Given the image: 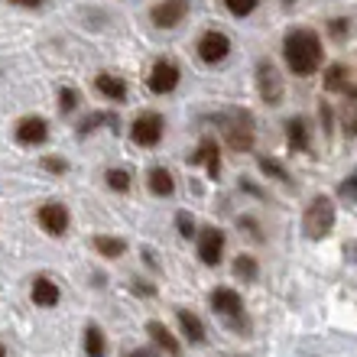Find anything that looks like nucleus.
Instances as JSON below:
<instances>
[{
  "label": "nucleus",
  "mask_w": 357,
  "mask_h": 357,
  "mask_svg": "<svg viewBox=\"0 0 357 357\" xmlns=\"http://www.w3.org/2000/svg\"><path fill=\"white\" fill-rule=\"evenodd\" d=\"M185 13H188V0H160V3L150 10L153 23H156L160 29L178 26V23L185 20Z\"/></svg>",
  "instance_id": "12"
},
{
  "label": "nucleus",
  "mask_w": 357,
  "mask_h": 357,
  "mask_svg": "<svg viewBox=\"0 0 357 357\" xmlns=\"http://www.w3.org/2000/svg\"><path fill=\"white\" fill-rule=\"evenodd\" d=\"M82 351L85 357H104L107 354V338H104V331L98 321H88L85 325V335H82Z\"/></svg>",
  "instance_id": "20"
},
{
  "label": "nucleus",
  "mask_w": 357,
  "mask_h": 357,
  "mask_svg": "<svg viewBox=\"0 0 357 357\" xmlns=\"http://www.w3.org/2000/svg\"><path fill=\"white\" fill-rule=\"evenodd\" d=\"M166 137V117L156 111H143L140 117H133L130 123V140L143 150H153L160 146V140Z\"/></svg>",
  "instance_id": "5"
},
{
  "label": "nucleus",
  "mask_w": 357,
  "mask_h": 357,
  "mask_svg": "<svg viewBox=\"0 0 357 357\" xmlns=\"http://www.w3.org/2000/svg\"><path fill=\"white\" fill-rule=\"evenodd\" d=\"M20 146H43L49 140V121L39 117V114H29L23 121H17V130H13Z\"/></svg>",
  "instance_id": "11"
},
{
  "label": "nucleus",
  "mask_w": 357,
  "mask_h": 357,
  "mask_svg": "<svg viewBox=\"0 0 357 357\" xmlns=\"http://www.w3.org/2000/svg\"><path fill=\"white\" fill-rule=\"evenodd\" d=\"M321 130H325V137L335 133V114H331V107L325 101H321Z\"/></svg>",
  "instance_id": "34"
},
{
  "label": "nucleus",
  "mask_w": 357,
  "mask_h": 357,
  "mask_svg": "<svg viewBox=\"0 0 357 357\" xmlns=\"http://www.w3.org/2000/svg\"><path fill=\"white\" fill-rule=\"evenodd\" d=\"M225 7L231 17H250L260 7V0H225Z\"/></svg>",
  "instance_id": "29"
},
{
  "label": "nucleus",
  "mask_w": 357,
  "mask_h": 357,
  "mask_svg": "<svg viewBox=\"0 0 357 357\" xmlns=\"http://www.w3.org/2000/svg\"><path fill=\"white\" fill-rule=\"evenodd\" d=\"M227 56H231V39H227V33H221V29H205V33L198 36V59H202L205 66H221Z\"/></svg>",
  "instance_id": "6"
},
{
  "label": "nucleus",
  "mask_w": 357,
  "mask_h": 357,
  "mask_svg": "<svg viewBox=\"0 0 357 357\" xmlns=\"http://www.w3.org/2000/svg\"><path fill=\"white\" fill-rule=\"evenodd\" d=\"M176 231H178V237H185V241H192V237H198L195 218L188 215V211H176Z\"/></svg>",
  "instance_id": "28"
},
{
  "label": "nucleus",
  "mask_w": 357,
  "mask_h": 357,
  "mask_svg": "<svg viewBox=\"0 0 357 357\" xmlns=\"http://www.w3.org/2000/svg\"><path fill=\"white\" fill-rule=\"evenodd\" d=\"M0 357H7V348H3V344H0Z\"/></svg>",
  "instance_id": "40"
},
{
  "label": "nucleus",
  "mask_w": 357,
  "mask_h": 357,
  "mask_svg": "<svg viewBox=\"0 0 357 357\" xmlns=\"http://www.w3.org/2000/svg\"><path fill=\"white\" fill-rule=\"evenodd\" d=\"M348 257L351 260H357V244H348Z\"/></svg>",
  "instance_id": "39"
},
{
  "label": "nucleus",
  "mask_w": 357,
  "mask_h": 357,
  "mask_svg": "<svg viewBox=\"0 0 357 357\" xmlns=\"http://www.w3.org/2000/svg\"><path fill=\"white\" fill-rule=\"evenodd\" d=\"M59 299H62V289L49 276H36L33 280V302H36L39 309H56Z\"/></svg>",
  "instance_id": "17"
},
{
  "label": "nucleus",
  "mask_w": 357,
  "mask_h": 357,
  "mask_svg": "<svg viewBox=\"0 0 357 357\" xmlns=\"http://www.w3.org/2000/svg\"><path fill=\"white\" fill-rule=\"evenodd\" d=\"M257 91L264 98V104L276 107L282 101V78H280V68L273 66L270 59H264L260 66H257Z\"/></svg>",
  "instance_id": "10"
},
{
  "label": "nucleus",
  "mask_w": 357,
  "mask_h": 357,
  "mask_svg": "<svg viewBox=\"0 0 357 357\" xmlns=\"http://www.w3.org/2000/svg\"><path fill=\"white\" fill-rule=\"evenodd\" d=\"M101 127H117V114H107V111L88 114L85 121L78 123V137H91V133L101 130Z\"/></svg>",
  "instance_id": "22"
},
{
  "label": "nucleus",
  "mask_w": 357,
  "mask_h": 357,
  "mask_svg": "<svg viewBox=\"0 0 357 357\" xmlns=\"http://www.w3.org/2000/svg\"><path fill=\"white\" fill-rule=\"evenodd\" d=\"M91 247L101 257H107V260H117V257L127 254V241H123V237H114V234H94Z\"/></svg>",
  "instance_id": "21"
},
{
  "label": "nucleus",
  "mask_w": 357,
  "mask_h": 357,
  "mask_svg": "<svg viewBox=\"0 0 357 357\" xmlns=\"http://www.w3.org/2000/svg\"><path fill=\"white\" fill-rule=\"evenodd\" d=\"M146 188H150V195H156V198H172V192H176V178H172L169 169L153 166V169L146 172Z\"/></svg>",
  "instance_id": "19"
},
{
  "label": "nucleus",
  "mask_w": 357,
  "mask_h": 357,
  "mask_svg": "<svg viewBox=\"0 0 357 357\" xmlns=\"http://www.w3.org/2000/svg\"><path fill=\"white\" fill-rule=\"evenodd\" d=\"M237 225H241V231H247V234L254 237V241H264V231L257 227V218L244 215V218H241V221H237Z\"/></svg>",
  "instance_id": "33"
},
{
  "label": "nucleus",
  "mask_w": 357,
  "mask_h": 357,
  "mask_svg": "<svg viewBox=\"0 0 357 357\" xmlns=\"http://www.w3.org/2000/svg\"><path fill=\"white\" fill-rule=\"evenodd\" d=\"M234 276H241L244 282H254L257 276H260V264H257L250 254H241L234 260Z\"/></svg>",
  "instance_id": "25"
},
{
  "label": "nucleus",
  "mask_w": 357,
  "mask_h": 357,
  "mask_svg": "<svg viewBox=\"0 0 357 357\" xmlns=\"http://www.w3.org/2000/svg\"><path fill=\"white\" fill-rule=\"evenodd\" d=\"M46 172H52V176H66L68 172V160L66 156H43V162H39Z\"/></svg>",
  "instance_id": "32"
},
{
  "label": "nucleus",
  "mask_w": 357,
  "mask_h": 357,
  "mask_svg": "<svg viewBox=\"0 0 357 357\" xmlns=\"http://www.w3.org/2000/svg\"><path fill=\"white\" fill-rule=\"evenodd\" d=\"M257 166H260V172H264V176L276 178V182H289V172L282 169V162L273 160V156H260V160H257Z\"/></svg>",
  "instance_id": "27"
},
{
  "label": "nucleus",
  "mask_w": 357,
  "mask_h": 357,
  "mask_svg": "<svg viewBox=\"0 0 357 357\" xmlns=\"http://www.w3.org/2000/svg\"><path fill=\"white\" fill-rule=\"evenodd\" d=\"M36 225L46 231L49 237H62L72 225V215H68V208L62 202H46V205H39L36 211Z\"/></svg>",
  "instance_id": "9"
},
{
  "label": "nucleus",
  "mask_w": 357,
  "mask_h": 357,
  "mask_svg": "<svg viewBox=\"0 0 357 357\" xmlns=\"http://www.w3.org/2000/svg\"><path fill=\"white\" fill-rule=\"evenodd\" d=\"M208 302H211V312L221 315L231 331H241L244 338L250 335V319H247L244 299L237 296V289H231V286H218V289H211Z\"/></svg>",
  "instance_id": "2"
},
{
  "label": "nucleus",
  "mask_w": 357,
  "mask_h": 357,
  "mask_svg": "<svg viewBox=\"0 0 357 357\" xmlns=\"http://www.w3.org/2000/svg\"><path fill=\"white\" fill-rule=\"evenodd\" d=\"M182 82V68L172 62V59H160V62H153L150 75H146V88L153 94H172Z\"/></svg>",
  "instance_id": "7"
},
{
  "label": "nucleus",
  "mask_w": 357,
  "mask_h": 357,
  "mask_svg": "<svg viewBox=\"0 0 357 357\" xmlns=\"http://www.w3.org/2000/svg\"><path fill=\"white\" fill-rule=\"evenodd\" d=\"M195 250H198V260L205 266H218L225 260V231L221 227H202Z\"/></svg>",
  "instance_id": "8"
},
{
  "label": "nucleus",
  "mask_w": 357,
  "mask_h": 357,
  "mask_svg": "<svg viewBox=\"0 0 357 357\" xmlns=\"http://www.w3.org/2000/svg\"><path fill=\"white\" fill-rule=\"evenodd\" d=\"M130 289L137 292V296H153V292H156V286H153V282H143V280H133Z\"/></svg>",
  "instance_id": "35"
},
{
  "label": "nucleus",
  "mask_w": 357,
  "mask_h": 357,
  "mask_svg": "<svg viewBox=\"0 0 357 357\" xmlns=\"http://www.w3.org/2000/svg\"><path fill=\"white\" fill-rule=\"evenodd\" d=\"M78 101H82V94L75 91V88H59V111L62 114H72L78 107Z\"/></svg>",
  "instance_id": "30"
},
{
  "label": "nucleus",
  "mask_w": 357,
  "mask_h": 357,
  "mask_svg": "<svg viewBox=\"0 0 357 357\" xmlns=\"http://www.w3.org/2000/svg\"><path fill=\"white\" fill-rule=\"evenodd\" d=\"M328 33H331L335 39L344 36V33H348V20H331V23H328Z\"/></svg>",
  "instance_id": "36"
},
{
  "label": "nucleus",
  "mask_w": 357,
  "mask_h": 357,
  "mask_svg": "<svg viewBox=\"0 0 357 357\" xmlns=\"http://www.w3.org/2000/svg\"><path fill=\"white\" fill-rule=\"evenodd\" d=\"M282 3H292V0H282Z\"/></svg>",
  "instance_id": "41"
},
{
  "label": "nucleus",
  "mask_w": 357,
  "mask_h": 357,
  "mask_svg": "<svg viewBox=\"0 0 357 357\" xmlns=\"http://www.w3.org/2000/svg\"><path fill=\"white\" fill-rule=\"evenodd\" d=\"M341 133L357 137V88H348V104L341 107Z\"/></svg>",
  "instance_id": "23"
},
{
  "label": "nucleus",
  "mask_w": 357,
  "mask_h": 357,
  "mask_svg": "<svg viewBox=\"0 0 357 357\" xmlns=\"http://www.w3.org/2000/svg\"><path fill=\"white\" fill-rule=\"evenodd\" d=\"M221 130H225V140L234 153H250L254 150V114L250 111H234L221 117Z\"/></svg>",
  "instance_id": "4"
},
{
  "label": "nucleus",
  "mask_w": 357,
  "mask_h": 357,
  "mask_svg": "<svg viewBox=\"0 0 357 357\" xmlns=\"http://www.w3.org/2000/svg\"><path fill=\"white\" fill-rule=\"evenodd\" d=\"M348 82H351V68L335 62V66L325 68V91H348Z\"/></svg>",
  "instance_id": "24"
},
{
  "label": "nucleus",
  "mask_w": 357,
  "mask_h": 357,
  "mask_svg": "<svg viewBox=\"0 0 357 357\" xmlns=\"http://www.w3.org/2000/svg\"><path fill=\"white\" fill-rule=\"evenodd\" d=\"M10 3H13V7H26V10H33V7H39L43 0H10Z\"/></svg>",
  "instance_id": "38"
},
{
  "label": "nucleus",
  "mask_w": 357,
  "mask_h": 357,
  "mask_svg": "<svg viewBox=\"0 0 357 357\" xmlns=\"http://www.w3.org/2000/svg\"><path fill=\"white\" fill-rule=\"evenodd\" d=\"M335 227V202L328 195H315L302 215V234L309 241H325Z\"/></svg>",
  "instance_id": "3"
},
{
  "label": "nucleus",
  "mask_w": 357,
  "mask_h": 357,
  "mask_svg": "<svg viewBox=\"0 0 357 357\" xmlns=\"http://www.w3.org/2000/svg\"><path fill=\"white\" fill-rule=\"evenodd\" d=\"M104 182H107V188L111 192H117V195H123V192H130L133 185V176L127 169H107V176H104Z\"/></svg>",
  "instance_id": "26"
},
{
  "label": "nucleus",
  "mask_w": 357,
  "mask_h": 357,
  "mask_svg": "<svg viewBox=\"0 0 357 357\" xmlns=\"http://www.w3.org/2000/svg\"><path fill=\"white\" fill-rule=\"evenodd\" d=\"M176 321H178V331H182V338H185L188 344H205V338H208L205 321L198 319L192 309H178V312H176Z\"/></svg>",
  "instance_id": "15"
},
{
  "label": "nucleus",
  "mask_w": 357,
  "mask_h": 357,
  "mask_svg": "<svg viewBox=\"0 0 357 357\" xmlns=\"http://www.w3.org/2000/svg\"><path fill=\"white\" fill-rule=\"evenodd\" d=\"M94 91L101 94V98H107V101H114V104L127 101V85H123V78L111 75V72H101V75L94 78Z\"/></svg>",
  "instance_id": "16"
},
{
  "label": "nucleus",
  "mask_w": 357,
  "mask_h": 357,
  "mask_svg": "<svg viewBox=\"0 0 357 357\" xmlns=\"http://www.w3.org/2000/svg\"><path fill=\"white\" fill-rule=\"evenodd\" d=\"M282 59H286L292 75H299V78L315 75L321 68V62H325V46H321L319 33L309 26L289 29L286 39H282Z\"/></svg>",
  "instance_id": "1"
},
{
  "label": "nucleus",
  "mask_w": 357,
  "mask_h": 357,
  "mask_svg": "<svg viewBox=\"0 0 357 357\" xmlns=\"http://www.w3.org/2000/svg\"><path fill=\"white\" fill-rule=\"evenodd\" d=\"M188 162L192 166H198V162H205V169H208V176L215 178H221V150H218V143L215 140H202L198 143V150L188 156Z\"/></svg>",
  "instance_id": "14"
},
{
  "label": "nucleus",
  "mask_w": 357,
  "mask_h": 357,
  "mask_svg": "<svg viewBox=\"0 0 357 357\" xmlns=\"http://www.w3.org/2000/svg\"><path fill=\"white\" fill-rule=\"evenodd\" d=\"M338 195L348 202V205H357V169L351 172L348 178H341L338 182Z\"/></svg>",
  "instance_id": "31"
},
{
  "label": "nucleus",
  "mask_w": 357,
  "mask_h": 357,
  "mask_svg": "<svg viewBox=\"0 0 357 357\" xmlns=\"http://www.w3.org/2000/svg\"><path fill=\"white\" fill-rule=\"evenodd\" d=\"M286 143L296 153H309V121L305 117H289L286 121Z\"/></svg>",
  "instance_id": "18"
},
{
  "label": "nucleus",
  "mask_w": 357,
  "mask_h": 357,
  "mask_svg": "<svg viewBox=\"0 0 357 357\" xmlns=\"http://www.w3.org/2000/svg\"><path fill=\"white\" fill-rule=\"evenodd\" d=\"M146 335H150V341H153V348L160 351V354H169V357H178L182 354V344H178V338L172 335L162 321H146Z\"/></svg>",
  "instance_id": "13"
},
{
  "label": "nucleus",
  "mask_w": 357,
  "mask_h": 357,
  "mask_svg": "<svg viewBox=\"0 0 357 357\" xmlns=\"http://www.w3.org/2000/svg\"><path fill=\"white\" fill-rule=\"evenodd\" d=\"M123 357H160V351L156 348H133V351H127Z\"/></svg>",
  "instance_id": "37"
}]
</instances>
